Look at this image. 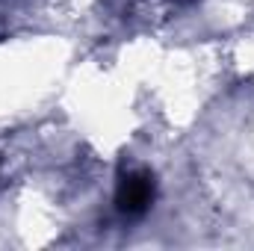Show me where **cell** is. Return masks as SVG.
I'll return each mask as SVG.
<instances>
[{"label":"cell","instance_id":"obj_1","mask_svg":"<svg viewBox=\"0 0 254 251\" xmlns=\"http://www.w3.org/2000/svg\"><path fill=\"white\" fill-rule=\"evenodd\" d=\"M154 201V178L148 172H127L116 189V207L125 216H142Z\"/></svg>","mask_w":254,"mask_h":251}]
</instances>
